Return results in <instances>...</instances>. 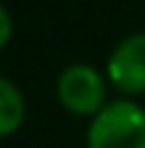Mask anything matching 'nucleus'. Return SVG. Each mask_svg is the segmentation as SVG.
<instances>
[{
    "label": "nucleus",
    "instance_id": "4",
    "mask_svg": "<svg viewBox=\"0 0 145 148\" xmlns=\"http://www.w3.org/2000/svg\"><path fill=\"white\" fill-rule=\"evenodd\" d=\"M26 120V97L17 86L0 74V140L17 134Z\"/></svg>",
    "mask_w": 145,
    "mask_h": 148
},
{
    "label": "nucleus",
    "instance_id": "3",
    "mask_svg": "<svg viewBox=\"0 0 145 148\" xmlns=\"http://www.w3.org/2000/svg\"><path fill=\"white\" fill-rule=\"evenodd\" d=\"M105 77L117 91L128 97L145 94V32L128 34L117 43L105 66Z\"/></svg>",
    "mask_w": 145,
    "mask_h": 148
},
{
    "label": "nucleus",
    "instance_id": "1",
    "mask_svg": "<svg viewBox=\"0 0 145 148\" xmlns=\"http://www.w3.org/2000/svg\"><path fill=\"white\" fill-rule=\"evenodd\" d=\"M85 148H145V108L134 100H114L91 117Z\"/></svg>",
    "mask_w": 145,
    "mask_h": 148
},
{
    "label": "nucleus",
    "instance_id": "5",
    "mask_svg": "<svg viewBox=\"0 0 145 148\" xmlns=\"http://www.w3.org/2000/svg\"><path fill=\"white\" fill-rule=\"evenodd\" d=\"M12 32H14V26H12V14H9V9L0 3V49L12 40Z\"/></svg>",
    "mask_w": 145,
    "mask_h": 148
},
{
    "label": "nucleus",
    "instance_id": "2",
    "mask_svg": "<svg viewBox=\"0 0 145 148\" xmlns=\"http://www.w3.org/2000/svg\"><path fill=\"white\" fill-rule=\"evenodd\" d=\"M57 100L74 117H97L108 106V77L94 66L74 63L57 77Z\"/></svg>",
    "mask_w": 145,
    "mask_h": 148
}]
</instances>
